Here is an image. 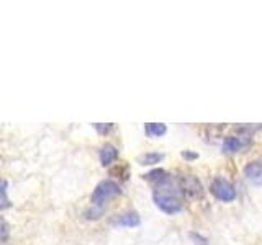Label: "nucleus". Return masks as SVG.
<instances>
[{
  "label": "nucleus",
  "instance_id": "f257e3e1",
  "mask_svg": "<svg viewBox=\"0 0 262 245\" xmlns=\"http://www.w3.org/2000/svg\"><path fill=\"white\" fill-rule=\"evenodd\" d=\"M121 193V188L118 183H115L113 180H103L100 182L92 193V204L95 208H103V204L110 198H115Z\"/></svg>",
  "mask_w": 262,
  "mask_h": 245
},
{
  "label": "nucleus",
  "instance_id": "f03ea898",
  "mask_svg": "<svg viewBox=\"0 0 262 245\" xmlns=\"http://www.w3.org/2000/svg\"><path fill=\"white\" fill-rule=\"evenodd\" d=\"M179 180V186H180V191L188 200H200L203 198L205 190L200 183V180L196 178L195 175H184L177 178Z\"/></svg>",
  "mask_w": 262,
  "mask_h": 245
},
{
  "label": "nucleus",
  "instance_id": "7ed1b4c3",
  "mask_svg": "<svg viewBox=\"0 0 262 245\" xmlns=\"http://www.w3.org/2000/svg\"><path fill=\"white\" fill-rule=\"evenodd\" d=\"M152 198H154L156 206H158L162 212H166V214H176V212L182 209V200H180V196L154 193Z\"/></svg>",
  "mask_w": 262,
  "mask_h": 245
},
{
  "label": "nucleus",
  "instance_id": "20e7f679",
  "mask_svg": "<svg viewBox=\"0 0 262 245\" xmlns=\"http://www.w3.org/2000/svg\"><path fill=\"white\" fill-rule=\"evenodd\" d=\"M210 191L213 193L216 200L220 201H233L236 198V190L234 186L225 178H215L210 185Z\"/></svg>",
  "mask_w": 262,
  "mask_h": 245
},
{
  "label": "nucleus",
  "instance_id": "39448f33",
  "mask_svg": "<svg viewBox=\"0 0 262 245\" xmlns=\"http://www.w3.org/2000/svg\"><path fill=\"white\" fill-rule=\"evenodd\" d=\"M244 174L248 180L254 185H262V162L260 160H252L249 162L244 168Z\"/></svg>",
  "mask_w": 262,
  "mask_h": 245
},
{
  "label": "nucleus",
  "instance_id": "423d86ee",
  "mask_svg": "<svg viewBox=\"0 0 262 245\" xmlns=\"http://www.w3.org/2000/svg\"><path fill=\"white\" fill-rule=\"evenodd\" d=\"M117 157H118V151L115 149L113 145L106 144V145H103L102 149H100V162H102V165L108 167L110 163H113L115 160H117Z\"/></svg>",
  "mask_w": 262,
  "mask_h": 245
},
{
  "label": "nucleus",
  "instance_id": "0eeeda50",
  "mask_svg": "<svg viewBox=\"0 0 262 245\" xmlns=\"http://www.w3.org/2000/svg\"><path fill=\"white\" fill-rule=\"evenodd\" d=\"M115 224L123 226V227H136V226H139V216L133 211L125 212V214H120L117 219H115Z\"/></svg>",
  "mask_w": 262,
  "mask_h": 245
},
{
  "label": "nucleus",
  "instance_id": "6e6552de",
  "mask_svg": "<svg viewBox=\"0 0 262 245\" xmlns=\"http://www.w3.org/2000/svg\"><path fill=\"white\" fill-rule=\"evenodd\" d=\"M144 131L149 137H161L167 133V126L162 125V122H147L144 126Z\"/></svg>",
  "mask_w": 262,
  "mask_h": 245
},
{
  "label": "nucleus",
  "instance_id": "1a4fd4ad",
  "mask_svg": "<svg viewBox=\"0 0 262 245\" xmlns=\"http://www.w3.org/2000/svg\"><path fill=\"white\" fill-rule=\"evenodd\" d=\"M243 147V141L239 137L236 136H229V137H225L223 141V151L226 154H233V152H237Z\"/></svg>",
  "mask_w": 262,
  "mask_h": 245
},
{
  "label": "nucleus",
  "instance_id": "9d476101",
  "mask_svg": "<svg viewBox=\"0 0 262 245\" xmlns=\"http://www.w3.org/2000/svg\"><path fill=\"white\" fill-rule=\"evenodd\" d=\"M162 159H164V154L147 152V154L141 155V157H138V162L141 163V165H152V163H159Z\"/></svg>",
  "mask_w": 262,
  "mask_h": 245
},
{
  "label": "nucleus",
  "instance_id": "9b49d317",
  "mask_svg": "<svg viewBox=\"0 0 262 245\" xmlns=\"http://www.w3.org/2000/svg\"><path fill=\"white\" fill-rule=\"evenodd\" d=\"M166 177H167L166 170H162V168H154V170L149 172V174L144 175V178L149 180V182H152V183H159L161 180H164Z\"/></svg>",
  "mask_w": 262,
  "mask_h": 245
},
{
  "label": "nucleus",
  "instance_id": "f8f14e48",
  "mask_svg": "<svg viewBox=\"0 0 262 245\" xmlns=\"http://www.w3.org/2000/svg\"><path fill=\"white\" fill-rule=\"evenodd\" d=\"M10 206V200L7 196V182L0 178V209H5Z\"/></svg>",
  "mask_w": 262,
  "mask_h": 245
},
{
  "label": "nucleus",
  "instance_id": "ddd939ff",
  "mask_svg": "<svg viewBox=\"0 0 262 245\" xmlns=\"http://www.w3.org/2000/svg\"><path fill=\"white\" fill-rule=\"evenodd\" d=\"M7 237H8V224L0 217V242L7 240Z\"/></svg>",
  "mask_w": 262,
  "mask_h": 245
},
{
  "label": "nucleus",
  "instance_id": "4468645a",
  "mask_svg": "<svg viewBox=\"0 0 262 245\" xmlns=\"http://www.w3.org/2000/svg\"><path fill=\"white\" fill-rule=\"evenodd\" d=\"M95 129L100 134H106V133H110V131L113 129V125H106V122H98V125H95Z\"/></svg>",
  "mask_w": 262,
  "mask_h": 245
},
{
  "label": "nucleus",
  "instance_id": "2eb2a0df",
  "mask_svg": "<svg viewBox=\"0 0 262 245\" xmlns=\"http://www.w3.org/2000/svg\"><path fill=\"white\" fill-rule=\"evenodd\" d=\"M182 157L185 160H195V159H199V154H196V152H190V151H184L182 152Z\"/></svg>",
  "mask_w": 262,
  "mask_h": 245
}]
</instances>
